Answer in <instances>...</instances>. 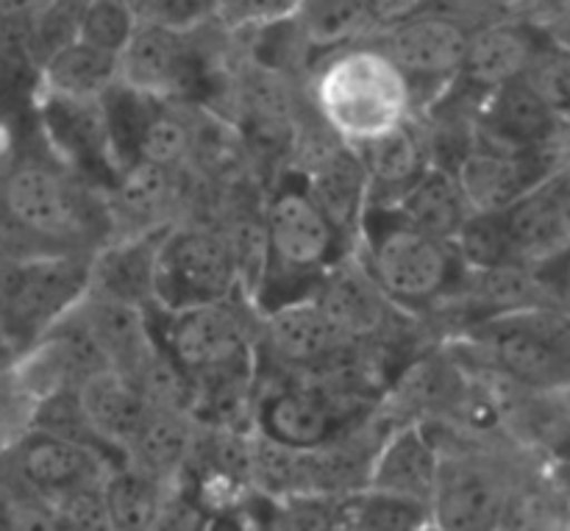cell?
<instances>
[{
  "instance_id": "6da1fadb",
  "label": "cell",
  "mask_w": 570,
  "mask_h": 531,
  "mask_svg": "<svg viewBox=\"0 0 570 531\" xmlns=\"http://www.w3.org/2000/svg\"><path fill=\"white\" fill-rule=\"evenodd\" d=\"M306 106L351 148L415 120V95L404 72L373 42L323 56L306 76Z\"/></svg>"
},
{
  "instance_id": "7a4b0ae2",
  "label": "cell",
  "mask_w": 570,
  "mask_h": 531,
  "mask_svg": "<svg viewBox=\"0 0 570 531\" xmlns=\"http://www.w3.org/2000/svg\"><path fill=\"white\" fill-rule=\"evenodd\" d=\"M262 237L265 265L254 293V309L259 315L315 298L328 271L354 254L309 198L304 181L289 170L262 212Z\"/></svg>"
},
{
  "instance_id": "3957f363",
  "label": "cell",
  "mask_w": 570,
  "mask_h": 531,
  "mask_svg": "<svg viewBox=\"0 0 570 531\" xmlns=\"http://www.w3.org/2000/svg\"><path fill=\"white\" fill-rule=\"evenodd\" d=\"M0 206L20 232L53 254H95L115 237L106 195L53 159L11 161L0 176Z\"/></svg>"
},
{
  "instance_id": "277c9868",
  "label": "cell",
  "mask_w": 570,
  "mask_h": 531,
  "mask_svg": "<svg viewBox=\"0 0 570 531\" xmlns=\"http://www.w3.org/2000/svg\"><path fill=\"white\" fill-rule=\"evenodd\" d=\"M440 449V471L429 501L438 531H499L518 484L540 462L504 440H476L426 423Z\"/></svg>"
},
{
  "instance_id": "5b68a950",
  "label": "cell",
  "mask_w": 570,
  "mask_h": 531,
  "mask_svg": "<svg viewBox=\"0 0 570 531\" xmlns=\"http://www.w3.org/2000/svg\"><path fill=\"white\" fill-rule=\"evenodd\" d=\"M354 254L384 298L412 321L438 315L468 273L454 245L415 232L384 206L367 209Z\"/></svg>"
},
{
  "instance_id": "8992f818",
  "label": "cell",
  "mask_w": 570,
  "mask_h": 531,
  "mask_svg": "<svg viewBox=\"0 0 570 531\" xmlns=\"http://www.w3.org/2000/svg\"><path fill=\"white\" fill-rule=\"evenodd\" d=\"M443 345L527 393L570 390V315L549 306L473 323Z\"/></svg>"
},
{
  "instance_id": "52a82bcc",
  "label": "cell",
  "mask_w": 570,
  "mask_h": 531,
  "mask_svg": "<svg viewBox=\"0 0 570 531\" xmlns=\"http://www.w3.org/2000/svg\"><path fill=\"white\" fill-rule=\"evenodd\" d=\"M145 312L156 348L170 356L189 382L259 367V312L243 295L198 309L161 312L148 306Z\"/></svg>"
},
{
  "instance_id": "ba28073f",
  "label": "cell",
  "mask_w": 570,
  "mask_h": 531,
  "mask_svg": "<svg viewBox=\"0 0 570 531\" xmlns=\"http://www.w3.org/2000/svg\"><path fill=\"white\" fill-rule=\"evenodd\" d=\"M248 298L234 250L217 226L176 223L156 256L154 304L161 312ZM250 301V298H248Z\"/></svg>"
},
{
  "instance_id": "9c48e42d",
  "label": "cell",
  "mask_w": 570,
  "mask_h": 531,
  "mask_svg": "<svg viewBox=\"0 0 570 531\" xmlns=\"http://www.w3.org/2000/svg\"><path fill=\"white\" fill-rule=\"evenodd\" d=\"M379 410L376 401L293 378L259 376L254 406V432L293 451L323 449L328 440L367 421Z\"/></svg>"
},
{
  "instance_id": "30bf717a",
  "label": "cell",
  "mask_w": 570,
  "mask_h": 531,
  "mask_svg": "<svg viewBox=\"0 0 570 531\" xmlns=\"http://www.w3.org/2000/svg\"><path fill=\"white\" fill-rule=\"evenodd\" d=\"M206 31H167L139 22L120 53V83L159 104H187L212 89L215 56L206 48Z\"/></svg>"
},
{
  "instance_id": "8fae6325",
  "label": "cell",
  "mask_w": 570,
  "mask_h": 531,
  "mask_svg": "<svg viewBox=\"0 0 570 531\" xmlns=\"http://www.w3.org/2000/svg\"><path fill=\"white\" fill-rule=\"evenodd\" d=\"M468 39L471 33L451 20L443 6L421 3L415 14L373 39V45L404 72L415 109H432L460 78Z\"/></svg>"
},
{
  "instance_id": "7c38bea8",
  "label": "cell",
  "mask_w": 570,
  "mask_h": 531,
  "mask_svg": "<svg viewBox=\"0 0 570 531\" xmlns=\"http://www.w3.org/2000/svg\"><path fill=\"white\" fill-rule=\"evenodd\" d=\"M89 273L92 254H42L26 259L0 328L22 351L31 348L87 298Z\"/></svg>"
},
{
  "instance_id": "4fadbf2b",
  "label": "cell",
  "mask_w": 570,
  "mask_h": 531,
  "mask_svg": "<svg viewBox=\"0 0 570 531\" xmlns=\"http://www.w3.org/2000/svg\"><path fill=\"white\" fill-rule=\"evenodd\" d=\"M117 465L120 462H111L109 456L98 454V451L67 443V440L28 426L17 432L14 440L0 454V468L17 484L53 501V504L65 495L76 493V490L104 484L111 468Z\"/></svg>"
},
{
  "instance_id": "5bb4252c",
  "label": "cell",
  "mask_w": 570,
  "mask_h": 531,
  "mask_svg": "<svg viewBox=\"0 0 570 531\" xmlns=\"http://www.w3.org/2000/svg\"><path fill=\"white\" fill-rule=\"evenodd\" d=\"M106 360L76 309L56 323L42 340L22 351L9 382L31 410L39 401L61 393H76L89 376L106 371Z\"/></svg>"
},
{
  "instance_id": "9a60e30c",
  "label": "cell",
  "mask_w": 570,
  "mask_h": 531,
  "mask_svg": "<svg viewBox=\"0 0 570 531\" xmlns=\"http://www.w3.org/2000/svg\"><path fill=\"white\" fill-rule=\"evenodd\" d=\"M570 161V148L512 154L473 142L454 167L473 215H501Z\"/></svg>"
},
{
  "instance_id": "2e32d148",
  "label": "cell",
  "mask_w": 570,
  "mask_h": 531,
  "mask_svg": "<svg viewBox=\"0 0 570 531\" xmlns=\"http://www.w3.org/2000/svg\"><path fill=\"white\" fill-rule=\"evenodd\" d=\"M37 126L56 165L65 167L87 187L109 195L117 181V173L109 159L100 104L37 92Z\"/></svg>"
},
{
  "instance_id": "e0dca14e",
  "label": "cell",
  "mask_w": 570,
  "mask_h": 531,
  "mask_svg": "<svg viewBox=\"0 0 570 531\" xmlns=\"http://www.w3.org/2000/svg\"><path fill=\"white\" fill-rule=\"evenodd\" d=\"M312 301L351 345L393 343L404 334L406 323H415L384 298L356 254H348L328 271Z\"/></svg>"
},
{
  "instance_id": "ac0fdd59",
  "label": "cell",
  "mask_w": 570,
  "mask_h": 531,
  "mask_svg": "<svg viewBox=\"0 0 570 531\" xmlns=\"http://www.w3.org/2000/svg\"><path fill=\"white\" fill-rule=\"evenodd\" d=\"M473 142L512 154L570 148V128L562 126L549 106L523 78L493 89L473 111Z\"/></svg>"
},
{
  "instance_id": "d6986e66",
  "label": "cell",
  "mask_w": 570,
  "mask_h": 531,
  "mask_svg": "<svg viewBox=\"0 0 570 531\" xmlns=\"http://www.w3.org/2000/svg\"><path fill=\"white\" fill-rule=\"evenodd\" d=\"M315 301L259 315V376H298L348 348Z\"/></svg>"
},
{
  "instance_id": "ffe728a7",
  "label": "cell",
  "mask_w": 570,
  "mask_h": 531,
  "mask_svg": "<svg viewBox=\"0 0 570 531\" xmlns=\"http://www.w3.org/2000/svg\"><path fill=\"white\" fill-rule=\"evenodd\" d=\"M546 39L549 37L543 28L527 20V6H515L512 14L471 33L456 87L482 100L493 89L518 81L527 76L534 53L543 48Z\"/></svg>"
},
{
  "instance_id": "44dd1931",
  "label": "cell",
  "mask_w": 570,
  "mask_h": 531,
  "mask_svg": "<svg viewBox=\"0 0 570 531\" xmlns=\"http://www.w3.org/2000/svg\"><path fill=\"white\" fill-rule=\"evenodd\" d=\"M390 429L393 421L376 410L323 449L306 451V495L337 501L371 488L373 462Z\"/></svg>"
},
{
  "instance_id": "7402d4cb",
  "label": "cell",
  "mask_w": 570,
  "mask_h": 531,
  "mask_svg": "<svg viewBox=\"0 0 570 531\" xmlns=\"http://www.w3.org/2000/svg\"><path fill=\"white\" fill-rule=\"evenodd\" d=\"M438 471L440 449L426 423H393L373 462L367 490L429 507Z\"/></svg>"
},
{
  "instance_id": "603a6c76",
  "label": "cell",
  "mask_w": 570,
  "mask_h": 531,
  "mask_svg": "<svg viewBox=\"0 0 570 531\" xmlns=\"http://www.w3.org/2000/svg\"><path fill=\"white\" fill-rule=\"evenodd\" d=\"M173 226L176 223L150 228V232L128 234V237H115L104 248L95 250L89 293L148 309L154 304L156 256H159L161 243Z\"/></svg>"
},
{
  "instance_id": "cb8c5ba5",
  "label": "cell",
  "mask_w": 570,
  "mask_h": 531,
  "mask_svg": "<svg viewBox=\"0 0 570 531\" xmlns=\"http://www.w3.org/2000/svg\"><path fill=\"white\" fill-rule=\"evenodd\" d=\"M356 150L371 181V206H395L432 167L426 128L417 117Z\"/></svg>"
},
{
  "instance_id": "d4e9b609",
  "label": "cell",
  "mask_w": 570,
  "mask_h": 531,
  "mask_svg": "<svg viewBox=\"0 0 570 531\" xmlns=\"http://www.w3.org/2000/svg\"><path fill=\"white\" fill-rule=\"evenodd\" d=\"M76 315L92 334L109 371L131 376L156 351L154 337H150L148 312L139 309V306L87 293V298L76 306Z\"/></svg>"
},
{
  "instance_id": "484cf974",
  "label": "cell",
  "mask_w": 570,
  "mask_h": 531,
  "mask_svg": "<svg viewBox=\"0 0 570 531\" xmlns=\"http://www.w3.org/2000/svg\"><path fill=\"white\" fill-rule=\"evenodd\" d=\"M76 395L95 437L126 460L128 445L137 437L139 426H142L150 412L142 395L131 384V378L106 367V371L89 376L76 390Z\"/></svg>"
},
{
  "instance_id": "4316f807",
  "label": "cell",
  "mask_w": 570,
  "mask_h": 531,
  "mask_svg": "<svg viewBox=\"0 0 570 531\" xmlns=\"http://www.w3.org/2000/svg\"><path fill=\"white\" fill-rule=\"evenodd\" d=\"M120 83V56L72 39L37 67V92L100 104Z\"/></svg>"
},
{
  "instance_id": "83f0119b",
  "label": "cell",
  "mask_w": 570,
  "mask_h": 531,
  "mask_svg": "<svg viewBox=\"0 0 570 531\" xmlns=\"http://www.w3.org/2000/svg\"><path fill=\"white\" fill-rule=\"evenodd\" d=\"M387 209V206H384ZM406 226L426 237L440 239V243H456L465 223L473 217V209L468 206L462 195L456 176L445 167L432 165L395 206H390Z\"/></svg>"
},
{
  "instance_id": "f1b7e54d",
  "label": "cell",
  "mask_w": 570,
  "mask_h": 531,
  "mask_svg": "<svg viewBox=\"0 0 570 531\" xmlns=\"http://www.w3.org/2000/svg\"><path fill=\"white\" fill-rule=\"evenodd\" d=\"M198 440V423L187 412H148L137 437L126 451V462L159 482L176 484Z\"/></svg>"
},
{
  "instance_id": "f546056e",
  "label": "cell",
  "mask_w": 570,
  "mask_h": 531,
  "mask_svg": "<svg viewBox=\"0 0 570 531\" xmlns=\"http://www.w3.org/2000/svg\"><path fill=\"white\" fill-rule=\"evenodd\" d=\"M301 33L315 56L337 53L351 45L373 42L384 33L376 3L360 0H323V3H298L295 11Z\"/></svg>"
},
{
  "instance_id": "4dcf8cb0",
  "label": "cell",
  "mask_w": 570,
  "mask_h": 531,
  "mask_svg": "<svg viewBox=\"0 0 570 531\" xmlns=\"http://www.w3.org/2000/svg\"><path fill=\"white\" fill-rule=\"evenodd\" d=\"M176 484L159 482L128 462L104 479V501L111 531H156L173 501Z\"/></svg>"
},
{
  "instance_id": "1f68e13d",
  "label": "cell",
  "mask_w": 570,
  "mask_h": 531,
  "mask_svg": "<svg viewBox=\"0 0 570 531\" xmlns=\"http://www.w3.org/2000/svg\"><path fill=\"white\" fill-rule=\"evenodd\" d=\"M248 484L250 493L273 504L306 495V451H293L250 429Z\"/></svg>"
},
{
  "instance_id": "d6a6232c",
  "label": "cell",
  "mask_w": 570,
  "mask_h": 531,
  "mask_svg": "<svg viewBox=\"0 0 570 531\" xmlns=\"http://www.w3.org/2000/svg\"><path fill=\"white\" fill-rule=\"evenodd\" d=\"M156 106H159V100L145 98V95L134 92V89L122 87V83L109 89L106 98L100 100L106 122V142H109V159L117 176L139 161L145 131H148Z\"/></svg>"
},
{
  "instance_id": "836d02e7",
  "label": "cell",
  "mask_w": 570,
  "mask_h": 531,
  "mask_svg": "<svg viewBox=\"0 0 570 531\" xmlns=\"http://www.w3.org/2000/svg\"><path fill=\"white\" fill-rule=\"evenodd\" d=\"M429 521V507L393 499L376 490H362L337 499L332 531H417Z\"/></svg>"
},
{
  "instance_id": "e575fe53",
  "label": "cell",
  "mask_w": 570,
  "mask_h": 531,
  "mask_svg": "<svg viewBox=\"0 0 570 531\" xmlns=\"http://www.w3.org/2000/svg\"><path fill=\"white\" fill-rule=\"evenodd\" d=\"M499 531H570V507L543 465H534L518 484Z\"/></svg>"
},
{
  "instance_id": "d590c367",
  "label": "cell",
  "mask_w": 570,
  "mask_h": 531,
  "mask_svg": "<svg viewBox=\"0 0 570 531\" xmlns=\"http://www.w3.org/2000/svg\"><path fill=\"white\" fill-rule=\"evenodd\" d=\"M195 150V120L181 109V104L156 106L150 126L145 131L139 161L184 173L193 161Z\"/></svg>"
},
{
  "instance_id": "8d00e7d4",
  "label": "cell",
  "mask_w": 570,
  "mask_h": 531,
  "mask_svg": "<svg viewBox=\"0 0 570 531\" xmlns=\"http://www.w3.org/2000/svg\"><path fill=\"white\" fill-rule=\"evenodd\" d=\"M137 14L131 3L122 0H95V3H78V28L76 39L120 56L137 31Z\"/></svg>"
},
{
  "instance_id": "74e56055",
  "label": "cell",
  "mask_w": 570,
  "mask_h": 531,
  "mask_svg": "<svg viewBox=\"0 0 570 531\" xmlns=\"http://www.w3.org/2000/svg\"><path fill=\"white\" fill-rule=\"evenodd\" d=\"M523 81L549 106L551 115L570 128V50L546 39L543 48L534 53Z\"/></svg>"
},
{
  "instance_id": "f35d334b",
  "label": "cell",
  "mask_w": 570,
  "mask_h": 531,
  "mask_svg": "<svg viewBox=\"0 0 570 531\" xmlns=\"http://www.w3.org/2000/svg\"><path fill=\"white\" fill-rule=\"evenodd\" d=\"M0 531H65L53 501L17 484L0 468Z\"/></svg>"
},
{
  "instance_id": "ab89813d",
  "label": "cell",
  "mask_w": 570,
  "mask_h": 531,
  "mask_svg": "<svg viewBox=\"0 0 570 531\" xmlns=\"http://www.w3.org/2000/svg\"><path fill=\"white\" fill-rule=\"evenodd\" d=\"M454 248L468 271H493V267L515 265L501 215H473L456 237Z\"/></svg>"
},
{
  "instance_id": "60d3db41",
  "label": "cell",
  "mask_w": 570,
  "mask_h": 531,
  "mask_svg": "<svg viewBox=\"0 0 570 531\" xmlns=\"http://www.w3.org/2000/svg\"><path fill=\"white\" fill-rule=\"evenodd\" d=\"M137 22L145 26H159L167 31H198V28L215 22L217 3L204 0H154V3H131Z\"/></svg>"
},
{
  "instance_id": "b9f144b4",
  "label": "cell",
  "mask_w": 570,
  "mask_h": 531,
  "mask_svg": "<svg viewBox=\"0 0 570 531\" xmlns=\"http://www.w3.org/2000/svg\"><path fill=\"white\" fill-rule=\"evenodd\" d=\"M334 504L337 501L321 495H298L273 504L271 531H332Z\"/></svg>"
},
{
  "instance_id": "7bdbcfd3",
  "label": "cell",
  "mask_w": 570,
  "mask_h": 531,
  "mask_svg": "<svg viewBox=\"0 0 570 531\" xmlns=\"http://www.w3.org/2000/svg\"><path fill=\"white\" fill-rule=\"evenodd\" d=\"M61 527L65 531H111L109 515H106L104 484L81 488L76 493L56 501Z\"/></svg>"
},
{
  "instance_id": "ee69618b",
  "label": "cell",
  "mask_w": 570,
  "mask_h": 531,
  "mask_svg": "<svg viewBox=\"0 0 570 531\" xmlns=\"http://www.w3.org/2000/svg\"><path fill=\"white\" fill-rule=\"evenodd\" d=\"M273 501L250 493L239 499L237 504L215 512L206 523V531H271Z\"/></svg>"
},
{
  "instance_id": "f6af8a7d",
  "label": "cell",
  "mask_w": 570,
  "mask_h": 531,
  "mask_svg": "<svg viewBox=\"0 0 570 531\" xmlns=\"http://www.w3.org/2000/svg\"><path fill=\"white\" fill-rule=\"evenodd\" d=\"M532 276L543 293L546 306L570 315V245L551 259H546L543 265L532 267Z\"/></svg>"
},
{
  "instance_id": "bcb514c9",
  "label": "cell",
  "mask_w": 570,
  "mask_h": 531,
  "mask_svg": "<svg viewBox=\"0 0 570 531\" xmlns=\"http://www.w3.org/2000/svg\"><path fill=\"white\" fill-rule=\"evenodd\" d=\"M527 20L543 28L551 42L570 50V3L527 6Z\"/></svg>"
},
{
  "instance_id": "7dc6e473",
  "label": "cell",
  "mask_w": 570,
  "mask_h": 531,
  "mask_svg": "<svg viewBox=\"0 0 570 531\" xmlns=\"http://www.w3.org/2000/svg\"><path fill=\"white\" fill-rule=\"evenodd\" d=\"M28 423V404L14 393L9 378L0 382V454L6 445L14 440L17 432H22Z\"/></svg>"
},
{
  "instance_id": "c3c4849f",
  "label": "cell",
  "mask_w": 570,
  "mask_h": 531,
  "mask_svg": "<svg viewBox=\"0 0 570 531\" xmlns=\"http://www.w3.org/2000/svg\"><path fill=\"white\" fill-rule=\"evenodd\" d=\"M22 262L26 259L0 254V321H3L6 309H9V304H11V295H14V289H17V278H20Z\"/></svg>"
},
{
  "instance_id": "681fc988",
  "label": "cell",
  "mask_w": 570,
  "mask_h": 531,
  "mask_svg": "<svg viewBox=\"0 0 570 531\" xmlns=\"http://www.w3.org/2000/svg\"><path fill=\"white\" fill-rule=\"evenodd\" d=\"M20 356H22L20 345H17L14 340L0 328V382L11 376V371H14V365L20 362Z\"/></svg>"
},
{
  "instance_id": "f907efd6",
  "label": "cell",
  "mask_w": 570,
  "mask_h": 531,
  "mask_svg": "<svg viewBox=\"0 0 570 531\" xmlns=\"http://www.w3.org/2000/svg\"><path fill=\"white\" fill-rule=\"evenodd\" d=\"M417 531H438V527H434V523H432V521H429V523H426V527H423V529H417Z\"/></svg>"
}]
</instances>
